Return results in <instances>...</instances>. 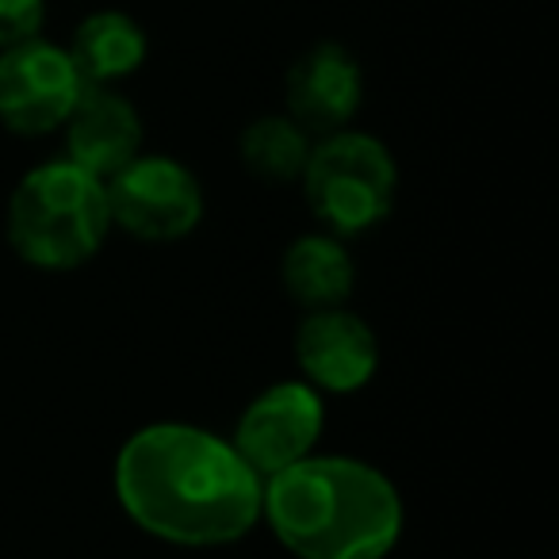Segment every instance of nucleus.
<instances>
[{"mask_svg": "<svg viewBox=\"0 0 559 559\" xmlns=\"http://www.w3.org/2000/svg\"><path fill=\"white\" fill-rule=\"evenodd\" d=\"M47 27V0H0V50L32 43Z\"/></svg>", "mask_w": 559, "mask_h": 559, "instance_id": "4468645a", "label": "nucleus"}, {"mask_svg": "<svg viewBox=\"0 0 559 559\" xmlns=\"http://www.w3.org/2000/svg\"><path fill=\"white\" fill-rule=\"evenodd\" d=\"M322 426H326V406L311 383H272L241 411L230 444L261 479H269L311 456Z\"/></svg>", "mask_w": 559, "mask_h": 559, "instance_id": "0eeeda50", "label": "nucleus"}, {"mask_svg": "<svg viewBox=\"0 0 559 559\" xmlns=\"http://www.w3.org/2000/svg\"><path fill=\"white\" fill-rule=\"evenodd\" d=\"M85 93V78L73 66L70 50L50 39H32L0 50V127L12 134L62 131L70 111Z\"/></svg>", "mask_w": 559, "mask_h": 559, "instance_id": "423d86ee", "label": "nucleus"}, {"mask_svg": "<svg viewBox=\"0 0 559 559\" xmlns=\"http://www.w3.org/2000/svg\"><path fill=\"white\" fill-rule=\"evenodd\" d=\"M311 146H314V134H307L288 111H284V116L253 119L238 139L241 165H246L253 177L272 180V185L304 177Z\"/></svg>", "mask_w": 559, "mask_h": 559, "instance_id": "ddd939ff", "label": "nucleus"}, {"mask_svg": "<svg viewBox=\"0 0 559 559\" xmlns=\"http://www.w3.org/2000/svg\"><path fill=\"white\" fill-rule=\"evenodd\" d=\"M296 365L319 395H353L368 388L380 368V342L372 326L345 307L307 311L296 330Z\"/></svg>", "mask_w": 559, "mask_h": 559, "instance_id": "6e6552de", "label": "nucleus"}, {"mask_svg": "<svg viewBox=\"0 0 559 559\" xmlns=\"http://www.w3.org/2000/svg\"><path fill=\"white\" fill-rule=\"evenodd\" d=\"M280 276H284V292L307 311L342 307L349 299L353 284H357L353 257L337 234H304V238H296L288 246V253H284Z\"/></svg>", "mask_w": 559, "mask_h": 559, "instance_id": "f8f14e48", "label": "nucleus"}, {"mask_svg": "<svg viewBox=\"0 0 559 559\" xmlns=\"http://www.w3.org/2000/svg\"><path fill=\"white\" fill-rule=\"evenodd\" d=\"M70 58L85 85H111L134 78L150 58L146 27L123 9H96L73 27Z\"/></svg>", "mask_w": 559, "mask_h": 559, "instance_id": "9b49d317", "label": "nucleus"}, {"mask_svg": "<svg viewBox=\"0 0 559 559\" xmlns=\"http://www.w3.org/2000/svg\"><path fill=\"white\" fill-rule=\"evenodd\" d=\"M261 521L299 559H388L403 536V498L380 467L311 452L264 479Z\"/></svg>", "mask_w": 559, "mask_h": 559, "instance_id": "f03ea898", "label": "nucleus"}, {"mask_svg": "<svg viewBox=\"0 0 559 559\" xmlns=\"http://www.w3.org/2000/svg\"><path fill=\"white\" fill-rule=\"evenodd\" d=\"M104 188H108L111 226L139 241L188 238L203 218V188L177 157L139 154L116 177L104 180Z\"/></svg>", "mask_w": 559, "mask_h": 559, "instance_id": "39448f33", "label": "nucleus"}, {"mask_svg": "<svg viewBox=\"0 0 559 559\" xmlns=\"http://www.w3.org/2000/svg\"><path fill=\"white\" fill-rule=\"evenodd\" d=\"M360 100H365V70L342 43L326 39L307 47L284 78L288 116L314 139L345 131L360 111Z\"/></svg>", "mask_w": 559, "mask_h": 559, "instance_id": "1a4fd4ad", "label": "nucleus"}, {"mask_svg": "<svg viewBox=\"0 0 559 559\" xmlns=\"http://www.w3.org/2000/svg\"><path fill=\"white\" fill-rule=\"evenodd\" d=\"M299 185H304L314 218L326 223L330 234L357 238L391 215L399 169L391 150L376 134L345 127V131L314 139Z\"/></svg>", "mask_w": 559, "mask_h": 559, "instance_id": "20e7f679", "label": "nucleus"}, {"mask_svg": "<svg viewBox=\"0 0 559 559\" xmlns=\"http://www.w3.org/2000/svg\"><path fill=\"white\" fill-rule=\"evenodd\" d=\"M111 483L142 533L180 548L234 544L261 521L264 479L230 441L200 426L157 421L131 433Z\"/></svg>", "mask_w": 559, "mask_h": 559, "instance_id": "f257e3e1", "label": "nucleus"}, {"mask_svg": "<svg viewBox=\"0 0 559 559\" xmlns=\"http://www.w3.org/2000/svg\"><path fill=\"white\" fill-rule=\"evenodd\" d=\"M66 157L108 180L142 154V116L119 88L85 85L78 108L62 123Z\"/></svg>", "mask_w": 559, "mask_h": 559, "instance_id": "9d476101", "label": "nucleus"}, {"mask_svg": "<svg viewBox=\"0 0 559 559\" xmlns=\"http://www.w3.org/2000/svg\"><path fill=\"white\" fill-rule=\"evenodd\" d=\"M108 230V188L70 157L32 169L9 200V241L32 269H81L100 253Z\"/></svg>", "mask_w": 559, "mask_h": 559, "instance_id": "7ed1b4c3", "label": "nucleus"}]
</instances>
